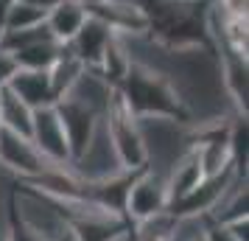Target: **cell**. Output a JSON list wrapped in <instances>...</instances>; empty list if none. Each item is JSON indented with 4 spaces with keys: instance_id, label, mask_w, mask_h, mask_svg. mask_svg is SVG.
Here are the masks:
<instances>
[{
    "instance_id": "obj_1",
    "label": "cell",
    "mask_w": 249,
    "mask_h": 241,
    "mask_svg": "<svg viewBox=\"0 0 249 241\" xmlns=\"http://www.w3.org/2000/svg\"><path fill=\"white\" fill-rule=\"evenodd\" d=\"M115 90L121 93V98L137 121H171V124L191 121V110L177 79L165 68H157L151 62L135 59L126 79Z\"/></svg>"
},
{
    "instance_id": "obj_8",
    "label": "cell",
    "mask_w": 249,
    "mask_h": 241,
    "mask_svg": "<svg viewBox=\"0 0 249 241\" xmlns=\"http://www.w3.org/2000/svg\"><path fill=\"white\" fill-rule=\"evenodd\" d=\"M109 39H112V31H109L101 20H95V17L87 14L84 25H81L79 31H76V37L68 42V51L79 59L87 70H98L101 54H104V48H107Z\"/></svg>"
},
{
    "instance_id": "obj_5",
    "label": "cell",
    "mask_w": 249,
    "mask_h": 241,
    "mask_svg": "<svg viewBox=\"0 0 249 241\" xmlns=\"http://www.w3.org/2000/svg\"><path fill=\"white\" fill-rule=\"evenodd\" d=\"M56 112H59L62 127H65V138H68V146H70V163H73L81 151L87 149V143L92 140V135H95V129H98L104 115L95 112L92 107H87L79 98H73V95L59 98Z\"/></svg>"
},
{
    "instance_id": "obj_7",
    "label": "cell",
    "mask_w": 249,
    "mask_h": 241,
    "mask_svg": "<svg viewBox=\"0 0 249 241\" xmlns=\"http://www.w3.org/2000/svg\"><path fill=\"white\" fill-rule=\"evenodd\" d=\"M87 14L101 20L115 37H124V39H143V37H148V28H151V20H148L146 9L140 3L104 0L98 6H90Z\"/></svg>"
},
{
    "instance_id": "obj_6",
    "label": "cell",
    "mask_w": 249,
    "mask_h": 241,
    "mask_svg": "<svg viewBox=\"0 0 249 241\" xmlns=\"http://www.w3.org/2000/svg\"><path fill=\"white\" fill-rule=\"evenodd\" d=\"M28 138H31V143H34L36 149L42 151V157L48 163H53V166H73L70 163L68 138H65V127H62L59 112H56V104L34 110Z\"/></svg>"
},
{
    "instance_id": "obj_17",
    "label": "cell",
    "mask_w": 249,
    "mask_h": 241,
    "mask_svg": "<svg viewBox=\"0 0 249 241\" xmlns=\"http://www.w3.org/2000/svg\"><path fill=\"white\" fill-rule=\"evenodd\" d=\"M14 73H17V62H14V56L9 54V51L0 48V90L12 81Z\"/></svg>"
},
{
    "instance_id": "obj_11",
    "label": "cell",
    "mask_w": 249,
    "mask_h": 241,
    "mask_svg": "<svg viewBox=\"0 0 249 241\" xmlns=\"http://www.w3.org/2000/svg\"><path fill=\"white\" fill-rule=\"evenodd\" d=\"M132 62H135V48H132V42L124 39V37L112 34V39L107 42V48H104V54H101L98 73L104 76V81H107L109 87H118V84L126 79Z\"/></svg>"
},
{
    "instance_id": "obj_15",
    "label": "cell",
    "mask_w": 249,
    "mask_h": 241,
    "mask_svg": "<svg viewBox=\"0 0 249 241\" xmlns=\"http://www.w3.org/2000/svg\"><path fill=\"white\" fill-rule=\"evenodd\" d=\"M45 14L42 9H34L28 3H20L14 0L12 9H9V17H6V31H23V28H34V25L45 23Z\"/></svg>"
},
{
    "instance_id": "obj_21",
    "label": "cell",
    "mask_w": 249,
    "mask_h": 241,
    "mask_svg": "<svg viewBox=\"0 0 249 241\" xmlns=\"http://www.w3.org/2000/svg\"><path fill=\"white\" fill-rule=\"evenodd\" d=\"M115 3H140V0H115Z\"/></svg>"
},
{
    "instance_id": "obj_19",
    "label": "cell",
    "mask_w": 249,
    "mask_h": 241,
    "mask_svg": "<svg viewBox=\"0 0 249 241\" xmlns=\"http://www.w3.org/2000/svg\"><path fill=\"white\" fill-rule=\"evenodd\" d=\"M20 3H28V6H34V9H42V12H51L56 3H62V0H20Z\"/></svg>"
},
{
    "instance_id": "obj_22",
    "label": "cell",
    "mask_w": 249,
    "mask_h": 241,
    "mask_svg": "<svg viewBox=\"0 0 249 241\" xmlns=\"http://www.w3.org/2000/svg\"><path fill=\"white\" fill-rule=\"evenodd\" d=\"M196 241H207V239H204V233H202V236H199V239H196Z\"/></svg>"
},
{
    "instance_id": "obj_20",
    "label": "cell",
    "mask_w": 249,
    "mask_h": 241,
    "mask_svg": "<svg viewBox=\"0 0 249 241\" xmlns=\"http://www.w3.org/2000/svg\"><path fill=\"white\" fill-rule=\"evenodd\" d=\"M81 6H84V9H90V6H98V3H104V0H79Z\"/></svg>"
},
{
    "instance_id": "obj_3",
    "label": "cell",
    "mask_w": 249,
    "mask_h": 241,
    "mask_svg": "<svg viewBox=\"0 0 249 241\" xmlns=\"http://www.w3.org/2000/svg\"><path fill=\"white\" fill-rule=\"evenodd\" d=\"M171 207V196H168V183H165V171L157 166H146L135 171L129 191H126V202H124V216L129 224L151 219L157 213H165Z\"/></svg>"
},
{
    "instance_id": "obj_12",
    "label": "cell",
    "mask_w": 249,
    "mask_h": 241,
    "mask_svg": "<svg viewBox=\"0 0 249 241\" xmlns=\"http://www.w3.org/2000/svg\"><path fill=\"white\" fill-rule=\"evenodd\" d=\"M31 118H34V110L28 104L20 101L9 87L0 90V129L28 135L31 132Z\"/></svg>"
},
{
    "instance_id": "obj_4",
    "label": "cell",
    "mask_w": 249,
    "mask_h": 241,
    "mask_svg": "<svg viewBox=\"0 0 249 241\" xmlns=\"http://www.w3.org/2000/svg\"><path fill=\"white\" fill-rule=\"evenodd\" d=\"M51 166L53 163L42 157V151L31 143L28 135L0 129V171L14 177L17 183H25V180H36Z\"/></svg>"
},
{
    "instance_id": "obj_9",
    "label": "cell",
    "mask_w": 249,
    "mask_h": 241,
    "mask_svg": "<svg viewBox=\"0 0 249 241\" xmlns=\"http://www.w3.org/2000/svg\"><path fill=\"white\" fill-rule=\"evenodd\" d=\"M6 87H9L23 104H28L31 110H42V107H53V104H56L51 79H48V70L17 68V73L12 76V81H9Z\"/></svg>"
},
{
    "instance_id": "obj_16",
    "label": "cell",
    "mask_w": 249,
    "mask_h": 241,
    "mask_svg": "<svg viewBox=\"0 0 249 241\" xmlns=\"http://www.w3.org/2000/svg\"><path fill=\"white\" fill-rule=\"evenodd\" d=\"M204 239L207 241H241L232 233L230 224H218V222H210V219H207V227H204Z\"/></svg>"
},
{
    "instance_id": "obj_13",
    "label": "cell",
    "mask_w": 249,
    "mask_h": 241,
    "mask_svg": "<svg viewBox=\"0 0 249 241\" xmlns=\"http://www.w3.org/2000/svg\"><path fill=\"white\" fill-rule=\"evenodd\" d=\"M84 65H81L79 59L73 56L68 51V45L62 48V54H59V59L51 65V70H48V79H51V87H53V95H56V101L62 98V95H68L70 90H73V84L81 79V73H84Z\"/></svg>"
},
{
    "instance_id": "obj_10",
    "label": "cell",
    "mask_w": 249,
    "mask_h": 241,
    "mask_svg": "<svg viewBox=\"0 0 249 241\" xmlns=\"http://www.w3.org/2000/svg\"><path fill=\"white\" fill-rule=\"evenodd\" d=\"M84 20H87V9L81 6L79 0H62V3H56V6L45 14L48 31H51V37H53L56 42H62V45H68L70 39L76 37V31L84 25Z\"/></svg>"
},
{
    "instance_id": "obj_14",
    "label": "cell",
    "mask_w": 249,
    "mask_h": 241,
    "mask_svg": "<svg viewBox=\"0 0 249 241\" xmlns=\"http://www.w3.org/2000/svg\"><path fill=\"white\" fill-rule=\"evenodd\" d=\"M62 48L65 45L56 42V39H39L34 45H25L20 51H14L12 56L17 62V68H23V70H51V65L62 54Z\"/></svg>"
},
{
    "instance_id": "obj_18",
    "label": "cell",
    "mask_w": 249,
    "mask_h": 241,
    "mask_svg": "<svg viewBox=\"0 0 249 241\" xmlns=\"http://www.w3.org/2000/svg\"><path fill=\"white\" fill-rule=\"evenodd\" d=\"M12 3H14V0H0V37L6 34V17H9Z\"/></svg>"
},
{
    "instance_id": "obj_2",
    "label": "cell",
    "mask_w": 249,
    "mask_h": 241,
    "mask_svg": "<svg viewBox=\"0 0 249 241\" xmlns=\"http://www.w3.org/2000/svg\"><path fill=\"white\" fill-rule=\"evenodd\" d=\"M104 127L107 135L112 140V149L118 154V160L126 171H140L148 166V149L146 138H143V127L137 121L132 110L126 107V101L121 98V93L112 90L109 107L104 112Z\"/></svg>"
}]
</instances>
